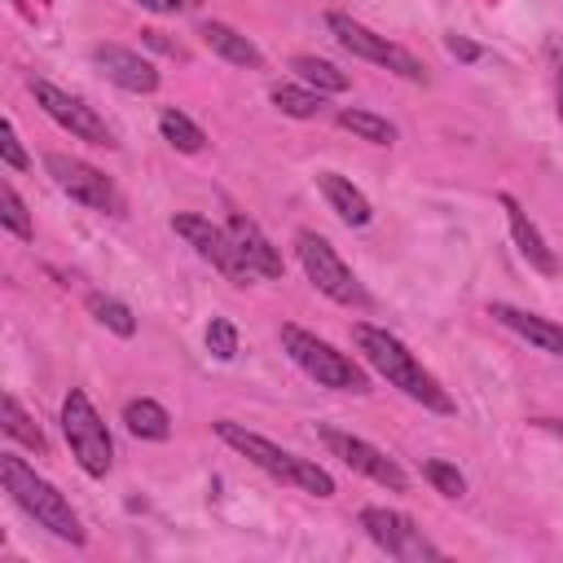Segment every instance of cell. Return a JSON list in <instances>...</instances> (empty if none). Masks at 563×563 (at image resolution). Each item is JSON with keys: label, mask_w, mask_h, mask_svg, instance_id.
Instances as JSON below:
<instances>
[{"label": "cell", "mask_w": 563, "mask_h": 563, "mask_svg": "<svg viewBox=\"0 0 563 563\" xmlns=\"http://www.w3.org/2000/svg\"><path fill=\"white\" fill-rule=\"evenodd\" d=\"M352 339H356V352L396 387V391H405L409 400H418L422 409H435V413H453V400H449V391L440 387V378L396 339V334H387L383 325H352Z\"/></svg>", "instance_id": "cell-1"}, {"label": "cell", "mask_w": 563, "mask_h": 563, "mask_svg": "<svg viewBox=\"0 0 563 563\" xmlns=\"http://www.w3.org/2000/svg\"><path fill=\"white\" fill-rule=\"evenodd\" d=\"M216 435H220L229 449H238L242 457H251L260 471H268L273 479L295 484V488H303V493H312V497H334V479H330L325 466H317V462H308V457H299V453H290V449H282V444H273L268 435L246 431L242 422H229V418L216 422Z\"/></svg>", "instance_id": "cell-2"}, {"label": "cell", "mask_w": 563, "mask_h": 563, "mask_svg": "<svg viewBox=\"0 0 563 563\" xmlns=\"http://www.w3.org/2000/svg\"><path fill=\"white\" fill-rule=\"evenodd\" d=\"M0 484H4V493H9V497H13L40 528H48L57 541L84 545L79 515L70 510V501H66L48 479L35 475V466H26V462L13 457V453H0Z\"/></svg>", "instance_id": "cell-3"}, {"label": "cell", "mask_w": 563, "mask_h": 563, "mask_svg": "<svg viewBox=\"0 0 563 563\" xmlns=\"http://www.w3.org/2000/svg\"><path fill=\"white\" fill-rule=\"evenodd\" d=\"M282 352L312 378V383H321V387H334V391H369V378H365V369L352 361V356H343L339 347H330L325 339H317L312 330H303V325H282Z\"/></svg>", "instance_id": "cell-4"}, {"label": "cell", "mask_w": 563, "mask_h": 563, "mask_svg": "<svg viewBox=\"0 0 563 563\" xmlns=\"http://www.w3.org/2000/svg\"><path fill=\"white\" fill-rule=\"evenodd\" d=\"M62 431H66V444H70L75 462L84 466V475H92V479L110 475V466H114V440H110L97 405L88 400V391H79V387L66 391V400H62Z\"/></svg>", "instance_id": "cell-5"}, {"label": "cell", "mask_w": 563, "mask_h": 563, "mask_svg": "<svg viewBox=\"0 0 563 563\" xmlns=\"http://www.w3.org/2000/svg\"><path fill=\"white\" fill-rule=\"evenodd\" d=\"M295 251H299V264H303L308 282H312L325 299H334V303H343V308H365V303H369V295H365V286L356 282V273L339 260V251H334L321 233L299 229V233H295Z\"/></svg>", "instance_id": "cell-6"}, {"label": "cell", "mask_w": 563, "mask_h": 563, "mask_svg": "<svg viewBox=\"0 0 563 563\" xmlns=\"http://www.w3.org/2000/svg\"><path fill=\"white\" fill-rule=\"evenodd\" d=\"M325 26H330V35H334L352 57H365V62H374V66H387V70H396V75L409 79V84H427V66H422L409 48L391 44L387 35H378V31L361 26V22H352L347 13H325Z\"/></svg>", "instance_id": "cell-7"}, {"label": "cell", "mask_w": 563, "mask_h": 563, "mask_svg": "<svg viewBox=\"0 0 563 563\" xmlns=\"http://www.w3.org/2000/svg\"><path fill=\"white\" fill-rule=\"evenodd\" d=\"M26 88H31V97H35V106L57 123V128H66L75 141H88V145H106V150H114L119 141H114V132H110V123L92 110V106H84L75 92H66V88H57V84H48V79H26Z\"/></svg>", "instance_id": "cell-8"}, {"label": "cell", "mask_w": 563, "mask_h": 563, "mask_svg": "<svg viewBox=\"0 0 563 563\" xmlns=\"http://www.w3.org/2000/svg\"><path fill=\"white\" fill-rule=\"evenodd\" d=\"M361 528L365 537L387 550L391 559H405V563H422V559H440V545L400 510H387V506H365L361 510Z\"/></svg>", "instance_id": "cell-9"}, {"label": "cell", "mask_w": 563, "mask_h": 563, "mask_svg": "<svg viewBox=\"0 0 563 563\" xmlns=\"http://www.w3.org/2000/svg\"><path fill=\"white\" fill-rule=\"evenodd\" d=\"M317 435H321V444L347 466V471H356V475H365V479H374V484H383V488H391V493H405L409 488V475L396 466V457H387L378 444H369V440H361V435H352V431H339V427H317Z\"/></svg>", "instance_id": "cell-10"}, {"label": "cell", "mask_w": 563, "mask_h": 563, "mask_svg": "<svg viewBox=\"0 0 563 563\" xmlns=\"http://www.w3.org/2000/svg\"><path fill=\"white\" fill-rule=\"evenodd\" d=\"M44 167H48L53 185H57L62 194H70L75 202H84V207H92V211H106V216H119V211H123V198H119L114 180H110L106 172H97L92 163L70 158V154H48Z\"/></svg>", "instance_id": "cell-11"}, {"label": "cell", "mask_w": 563, "mask_h": 563, "mask_svg": "<svg viewBox=\"0 0 563 563\" xmlns=\"http://www.w3.org/2000/svg\"><path fill=\"white\" fill-rule=\"evenodd\" d=\"M172 229L216 268V273H224L229 282H246L251 277V268H246V260L238 255V246H233V238H229V229H220V224H211L207 216H194V211H180V216H172Z\"/></svg>", "instance_id": "cell-12"}, {"label": "cell", "mask_w": 563, "mask_h": 563, "mask_svg": "<svg viewBox=\"0 0 563 563\" xmlns=\"http://www.w3.org/2000/svg\"><path fill=\"white\" fill-rule=\"evenodd\" d=\"M92 62H97V70H101L110 84H119L123 92H154V88H158L154 62H145L141 53H132V48H123V44H97V48H92Z\"/></svg>", "instance_id": "cell-13"}, {"label": "cell", "mask_w": 563, "mask_h": 563, "mask_svg": "<svg viewBox=\"0 0 563 563\" xmlns=\"http://www.w3.org/2000/svg\"><path fill=\"white\" fill-rule=\"evenodd\" d=\"M229 238H233V246H238V255L246 260V268H251V277H282V251L260 233V224L255 220H246V216H229Z\"/></svg>", "instance_id": "cell-14"}, {"label": "cell", "mask_w": 563, "mask_h": 563, "mask_svg": "<svg viewBox=\"0 0 563 563\" xmlns=\"http://www.w3.org/2000/svg\"><path fill=\"white\" fill-rule=\"evenodd\" d=\"M488 317H497L506 330H515V334L528 339L532 347H541V352H550V356H563V325H554V321H545V317H537V312H528V308H515V303H493Z\"/></svg>", "instance_id": "cell-15"}, {"label": "cell", "mask_w": 563, "mask_h": 563, "mask_svg": "<svg viewBox=\"0 0 563 563\" xmlns=\"http://www.w3.org/2000/svg\"><path fill=\"white\" fill-rule=\"evenodd\" d=\"M501 211H506V220H510V233H515V246L523 251V260L537 268V273H559V260H554V251L545 246V238H541V229L528 220V211L510 198V194H501Z\"/></svg>", "instance_id": "cell-16"}, {"label": "cell", "mask_w": 563, "mask_h": 563, "mask_svg": "<svg viewBox=\"0 0 563 563\" xmlns=\"http://www.w3.org/2000/svg\"><path fill=\"white\" fill-rule=\"evenodd\" d=\"M317 189H321V198L330 202V211H334L343 224L361 229V224H369V220H374L369 198H365L347 176H339V172H321V176H317Z\"/></svg>", "instance_id": "cell-17"}, {"label": "cell", "mask_w": 563, "mask_h": 563, "mask_svg": "<svg viewBox=\"0 0 563 563\" xmlns=\"http://www.w3.org/2000/svg\"><path fill=\"white\" fill-rule=\"evenodd\" d=\"M198 35H202V44L211 48V53H220L224 62H233V66H264V53H260V44L255 40H246L242 31H233L229 22H202L198 26Z\"/></svg>", "instance_id": "cell-18"}, {"label": "cell", "mask_w": 563, "mask_h": 563, "mask_svg": "<svg viewBox=\"0 0 563 563\" xmlns=\"http://www.w3.org/2000/svg\"><path fill=\"white\" fill-rule=\"evenodd\" d=\"M123 427H128L136 440H167V435H172V413H167L158 400L141 396V400H128V405H123Z\"/></svg>", "instance_id": "cell-19"}, {"label": "cell", "mask_w": 563, "mask_h": 563, "mask_svg": "<svg viewBox=\"0 0 563 563\" xmlns=\"http://www.w3.org/2000/svg\"><path fill=\"white\" fill-rule=\"evenodd\" d=\"M290 70H295L303 84H312L317 92H347V75H343L334 62L317 57V53H299V57L290 62Z\"/></svg>", "instance_id": "cell-20"}, {"label": "cell", "mask_w": 563, "mask_h": 563, "mask_svg": "<svg viewBox=\"0 0 563 563\" xmlns=\"http://www.w3.org/2000/svg\"><path fill=\"white\" fill-rule=\"evenodd\" d=\"M339 128H347L352 136H361V141H369V145H391V141H396V123H387L383 114L361 110V106L339 110Z\"/></svg>", "instance_id": "cell-21"}, {"label": "cell", "mask_w": 563, "mask_h": 563, "mask_svg": "<svg viewBox=\"0 0 563 563\" xmlns=\"http://www.w3.org/2000/svg\"><path fill=\"white\" fill-rule=\"evenodd\" d=\"M158 132H163V141L172 145V150H180V154H198L202 145H207V132L189 119V114H180V110H163L158 114Z\"/></svg>", "instance_id": "cell-22"}, {"label": "cell", "mask_w": 563, "mask_h": 563, "mask_svg": "<svg viewBox=\"0 0 563 563\" xmlns=\"http://www.w3.org/2000/svg\"><path fill=\"white\" fill-rule=\"evenodd\" d=\"M0 413H4V435H9V440L26 444V449H35V453L44 449V431L31 422V413L22 409L18 396H4V400H0Z\"/></svg>", "instance_id": "cell-23"}, {"label": "cell", "mask_w": 563, "mask_h": 563, "mask_svg": "<svg viewBox=\"0 0 563 563\" xmlns=\"http://www.w3.org/2000/svg\"><path fill=\"white\" fill-rule=\"evenodd\" d=\"M88 312L106 325V330H114V334H123V339H132L136 334V317H132V308L128 303H119V299H110V295H88Z\"/></svg>", "instance_id": "cell-24"}, {"label": "cell", "mask_w": 563, "mask_h": 563, "mask_svg": "<svg viewBox=\"0 0 563 563\" xmlns=\"http://www.w3.org/2000/svg\"><path fill=\"white\" fill-rule=\"evenodd\" d=\"M273 106L290 119H312L321 110V92H308L299 84H273Z\"/></svg>", "instance_id": "cell-25"}, {"label": "cell", "mask_w": 563, "mask_h": 563, "mask_svg": "<svg viewBox=\"0 0 563 563\" xmlns=\"http://www.w3.org/2000/svg\"><path fill=\"white\" fill-rule=\"evenodd\" d=\"M0 224H4L13 238H22V242L35 238V224H31V216H26V202L18 198L13 185H0Z\"/></svg>", "instance_id": "cell-26"}, {"label": "cell", "mask_w": 563, "mask_h": 563, "mask_svg": "<svg viewBox=\"0 0 563 563\" xmlns=\"http://www.w3.org/2000/svg\"><path fill=\"white\" fill-rule=\"evenodd\" d=\"M422 475H427V484H431L440 497H462V493H466V475H462L453 462H444V457H427V462H422Z\"/></svg>", "instance_id": "cell-27"}, {"label": "cell", "mask_w": 563, "mask_h": 563, "mask_svg": "<svg viewBox=\"0 0 563 563\" xmlns=\"http://www.w3.org/2000/svg\"><path fill=\"white\" fill-rule=\"evenodd\" d=\"M207 347H211L216 361H233L238 356V330H233L229 317H211L207 321Z\"/></svg>", "instance_id": "cell-28"}, {"label": "cell", "mask_w": 563, "mask_h": 563, "mask_svg": "<svg viewBox=\"0 0 563 563\" xmlns=\"http://www.w3.org/2000/svg\"><path fill=\"white\" fill-rule=\"evenodd\" d=\"M0 154H4V163H9L13 172H26V167H31V158L22 154V141H18L13 119H4V128H0Z\"/></svg>", "instance_id": "cell-29"}, {"label": "cell", "mask_w": 563, "mask_h": 563, "mask_svg": "<svg viewBox=\"0 0 563 563\" xmlns=\"http://www.w3.org/2000/svg\"><path fill=\"white\" fill-rule=\"evenodd\" d=\"M132 4H141L150 13H194L202 0H132Z\"/></svg>", "instance_id": "cell-30"}, {"label": "cell", "mask_w": 563, "mask_h": 563, "mask_svg": "<svg viewBox=\"0 0 563 563\" xmlns=\"http://www.w3.org/2000/svg\"><path fill=\"white\" fill-rule=\"evenodd\" d=\"M449 53H453V57H462V62H475V57H479V48H475V44H466V40H457V35H449Z\"/></svg>", "instance_id": "cell-31"}, {"label": "cell", "mask_w": 563, "mask_h": 563, "mask_svg": "<svg viewBox=\"0 0 563 563\" xmlns=\"http://www.w3.org/2000/svg\"><path fill=\"white\" fill-rule=\"evenodd\" d=\"M559 123H563V66H559Z\"/></svg>", "instance_id": "cell-32"}, {"label": "cell", "mask_w": 563, "mask_h": 563, "mask_svg": "<svg viewBox=\"0 0 563 563\" xmlns=\"http://www.w3.org/2000/svg\"><path fill=\"white\" fill-rule=\"evenodd\" d=\"M541 427H550L554 435H563V422H541Z\"/></svg>", "instance_id": "cell-33"}]
</instances>
